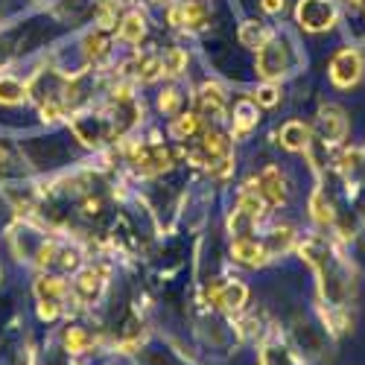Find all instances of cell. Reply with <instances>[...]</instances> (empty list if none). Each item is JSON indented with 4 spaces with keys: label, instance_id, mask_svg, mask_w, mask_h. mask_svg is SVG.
Here are the masks:
<instances>
[{
    "label": "cell",
    "instance_id": "6da1fadb",
    "mask_svg": "<svg viewBox=\"0 0 365 365\" xmlns=\"http://www.w3.org/2000/svg\"><path fill=\"white\" fill-rule=\"evenodd\" d=\"M301 254L307 257V263L318 272V278H322V292L330 304L342 307L345 304V298L351 292V272L348 266L342 263V257L333 251V246H327L325 240H307L301 246Z\"/></svg>",
    "mask_w": 365,
    "mask_h": 365
},
{
    "label": "cell",
    "instance_id": "277c9868",
    "mask_svg": "<svg viewBox=\"0 0 365 365\" xmlns=\"http://www.w3.org/2000/svg\"><path fill=\"white\" fill-rule=\"evenodd\" d=\"M295 15H298V24L310 32H325L336 24V9L330 0H301Z\"/></svg>",
    "mask_w": 365,
    "mask_h": 365
},
{
    "label": "cell",
    "instance_id": "8fae6325",
    "mask_svg": "<svg viewBox=\"0 0 365 365\" xmlns=\"http://www.w3.org/2000/svg\"><path fill=\"white\" fill-rule=\"evenodd\" d=\"M281 143L290 152H304L310 147V129L301 123V120H290V123L281 129Z\"/></svg>",
    "mask_w": 365,
    "mask_h": 365
},
{
    "label": "cell",
    "instance_id": "f546056e",
    "mask_svg": "<svg viewBox=\"0 0 365 365\" xmlns=\"http://www.w3.org/2000/svg\"><path fill=\"white\" fill-rule=\"evenodd\" d=\"M3 167H6V152L0 149V170H3Z\"/></svg>",
    "mask_w": 365,
    "mask_h": 365
},
{
    "label": "cell",
    "instance_id": "cb8c5ba5",
    "mask_svg": "<svg viewBox=\"0 0 365 365\" xmlns=\"http://www.w3.org/2000/svg\"><path fill=\"white\" fill-rule=\"evenodd\" d=\"M161 71H164V64H161V59H155V56H147V59L138 62V76L143 82H152Z\"/></svg>",
    "mask_w": 365,
    "mask_h": 365
},
{
    "label": "cell",
    "instance_id": "44dd1931",
    "mask_svg": "<svg viewBox=\"0 0 365 365\" xmlns=\"http://www.w3.org/2000/svg\"><path fill=\"white\" fill-rule=\"evenodd\" d=\"M310 207H313V216H316V223H322V225L333 223V211H330V205L325 202L322 190H316V193H313V199H310Z\"/></svg>",
    "mask_w": 365,
    "mask_h": 365
},
{
    "label": "cell",
    "instance_id": "f1b7e54d",
    "mask_svg": "<svg viewBox=\"0 0 365 365\" xmlns=\"http://www.w3.org/2000/svg\"><path fill=\"white\" fill-rule=\"evenodd\" d=\"M170 24H175V27H179V24H184V21H181V6L170 9Z\"/></svg>",
    "mask_w": 365,
    "mask_h": 365
},
{
    "label": "cell",
    "instance_id": "7c38bea8",
    "mask_svg": "<svg viewBox=\"0 0 365 365\" xmlns=\"http://www.w3.org/2000/svg\"><path fill=\"white\" fill-rule=\"evenodd\" d=\"M199 105H202L205 114L219 117V114L225 112V94H223V88L214 85V82L202 85V94H199Z\"/></svg>",
    "mask_w": 365,
    "mask_h": 365
},
{
    "label": "cell",
    "instance_id": "ba28073f",
    "mask_svg": "<svg viewBox=\"0 0 365 365\" xmlns=\"http://www.w3.org/2000/svg\"><path fill=\"white\" fill-rule=\"evenodd\" d=\"M257 190H260V196H263V202L266 205H284V199H286V193H284V175H281V170L278 167H266L260 173V179H257Z\"/></svg>",
    "mask_w": 365,
    "mask_h": 365
},
{
    "label": "cell",
    "instance_id": "4316f807",
    "mask_svg": "<svg viewBox=\"0 0 365 365\" xmlns=\"http://www.w3.org/2000/svg\"><path fill=\"white\" fill-rule=\"evenodd\" d=\"M275 103H278V91H275L272 85L260 88V91H257V105H275Z\"/></svg>",
    "mask_w": 365,
    "mask_h": 365
},
{
    "label": "cell",
    "instance_id": "83f0119b",
    "mask_svg": "<svg viewBox=\"0 0 365 365\" xmlns=\"http://www.w3.org/2000/svg\"><path fill=\"white\" fill-rule=\"evenodd\" d=\"M260 6L275 15V12H281V9H284V0H260Z\"/></svg>",
    "mask_w": 365,
    "mask_h": 365
},
{
    "label": "cell",
    "instance_id": "e0dca14e",
    "mask_svg": "<svg viewBox=\"0 0 365 365\" xmlns=\"http://www.w3.org/2000/svg\"><path fill=\"white\" fill-rule=\"evenodd\" d=\"M143 32H147V27H143V18L138 12H129L123 18V24H120V38L129 44H138L143 38Z\"/></svg>",
    "mask_w": 365,
    "mask_h": 365
},
{
    "label": "cell",
    "instance_id": "3957f363",
    "mask_svg": "<svg viewBox=\"0 0 365 365\" xmlns=\"http://www.w3.org/2000/svg\"><path fill=\"white\" fill-rule=\"evenodd\" d=\"M362 71H365L362 53L353 50V47L339 50L333 56V62H330V79H333V85H339V88H353L362 79Z\"/></svg>",
    "mask_w": 365,
    "mask_h": 365
},
{
    "label": "cell",
    "instance_id": "8992f818",
    "mask_svg": "<svg viewBox=\"0 0 365 365\" xmlns=\"http://www.w3.org/2000/svg\"><path fill=\"white\" fill-rule=\"evenodd\" d=\"M246 295L249 290L237 281L231 284H214L211 286V301L219 307V310H228V313H234V310H240L242 304H246Z\"/></svg>",
    "mask_w": 365,
    "mask_h": 365
},
{
    "label": "cell",
    "instance_id": "d4e9b609",
    "mask_svg": "<svg viewBox=\"0 0 365 365\" xmlns=\"http://www.w3.org/2000/svg\"><path fill=\"white\" fill-rule=\"evenodd\" d=\"M64 345H68V351H85V345H88V336L82 333L79 327H71L68 333H64Z\"/></svg>",
    "mask_w": 365,
    "mask_h": 365
},
{
    "label": "cell",
    "instance_id": "7a4b0ae2",
    "mask_svg": "<svg viewBox=\"0 0 365 365\" xmlns=\"http://www.w3.org/2000/svg\"><path fill=\"white\" fill-rule=\"evenodd\" d=\"M292 64V56H290V47H286L284 41L278 38H269L263 47L257 50V76H263V79H278V76H284L286 71H290Z\"/></svg>",
    "mask_w": 365,
    "mask_h": 365
},
{
    "label": "cell",
    "instance_id": "484cf974",
    "mask_svg": "<svg viewBox=\"0 0 365 365\" xmlns=\"http://www.w3.org/2000/svg\"><path fill=\"white\" fill-rule=\"evenodd\" d=\"M179 103H181V97H179V91H164L161 94V99H158V105H161V112H167V114H175L179 112Z\"/></svg>",
    "mask_w": 365,
    "mask_h": 365
},
{
    "label": "cell",
    "instance_id": "4dcf8cb0",
    "mask_svg": "<svg viewBox=\"0 0 365 365\" xmlns=\"http://www.w3.org/2000/svg\"><path fill=\"white\" fill-rule=\"evenodd\" d=\"M348 3H351V6H362V3H365V0H348Z\"/></svg>",
    "mask_w": 365,
    "mask_h": 365
},
{
    "label": "cell",
    "instance_id": "ac0fdd59",
    "mask_svg": "<svg viewBox=\"0 0 365 365\" xmlns=\"http://www.w3.org/2000/svg\"><path fill=\"white\" fill-rule=\"evenodd\" d=\"M85 56L91 62H99L103 56H108V38L103 32H94V36L85 38Z\"/></svg>",
    "mask_w": 365,
    "mask_h": 365
},
{
    "label": "cell",
    "instance_id": "9c48e42d",
    "mask_svg": "<svg viewBox=\"0 0 365 365\" xmlns=\"http://www.w3.org/2000/svg\"><path fill=\"white\" fill-rule=\"evenodd\" d=\"M105 275H108L105 266H91V269H85L79 275V281H76V292H79L82 301H94V298L99 295V290H103V284H105Z\"/></svg>",
    "mask_w": 365,
    "mask_h": 365
},
{
    "label": "cell",
    "instance_id": "30bf717a",
    "mask_svg": "<svg viewBox=\"0 0 365 365\" xmlns=\"http://www.w3.org/2000/svg\"><path fill=\"white\" fill-rule=\"evenodd\" d=\"M231 254H234L240 263H246V266H263V263H266V257H269V251L260 249L257 242L249 240V237L234 240V246H231Z\"/></svg>",
    "mask_w": 365,
    "mask_h": 365
},
{
    "label": "cell",
    "instance_id": "5bb4252c",
    "mask_svg": "<svg viewBox=\"0 0 365 365\" xmlns=\"http://www.w3.org/2000/svg\"><path fill=\"white\" fill-rule=\"evenodd\" d=\"M29 94V88L15 79V76H0V103H6V105H18V103H24Z\"/></svg>",
    "mask_w": 365,
    "mask_h": 365
},
{
    "label": "cell",
    "instance_id": "9a60e30c",
    "mask_svg": "<svg viewBox=\"0 0 365 365\" xmlns=\"http://www.w3.org/2000/svg\"><path fill=\"white\" fill-rule=\"evenodd\" d=\"M269 38H272V32L263 24H257V21H249V24H242V29H240L242 47H251V50H260Z\"/></svg>",
    "mask_w": 365,
    "mask_h": 365
},
{
    "label": "cell",
    "instance_id": "ffe728a7",
    "mask_svg": "<svg viewBox=\"0 0 365 365\" xmlns=\"http://www.w3.org/2000/svg\"><path fill=\"white\" fill-rule=\"evenodd\" d=\"M205 18H207L205 6H202V3H196V0H190V3H184V6H181V21H184L187 27H202V24H205Z\"/></svg>",
    "mask_w": 365,
    "mask_h": 365
},
{
    "label": "cell",
    "instance_id": "5b68a950",
    "mask_svg": "<svg viewBox=\"0 0 365 365\" xmlns=\"http://www.w3.org/2000/svg\"><path fill=\"white\" fill-rule=\"evenodd\" d=\"M135 164L143 173H164V170L173 167V155H170V149L152 143V147H138L135 149Z\"/></svg>",
    "mask_w": 365,
    "mask_h": 365
},
{
    "label": "cell",
    "instance_id": "603a6c76",
    "mask_svg": "<svg viewBox=\"0 0 365 365\" xmlns=\"http://www.w3.org/2000/svg\"><path fill=\"white\" fill-rule=\"evenodd\" d=\"M161 64H164V73H170V76H179L181 71H184V64H187V56L179 50V47H173L167 56L161 59Z\"/></svg>",
    "mask_w": 365,
    "mask_h": 365
},
{
    "label": "cell",
    "instance_id": "7402d4cb",
    "mask_svg": "<svg viewBox=\"0 0 365 365\" xmlns=\"http://www.w3.org/2000/svg\"><path fill=\"white\" fill-rule=\"evenodd\" d=\"M199 131V117L196 114H181V117H175V123H173V135L175 138H190Z\"/></svg>",
    "mask_w": 365,
    "mask_h": 365
},
{
    "label": "cell",
    "instance_id": "4fadbf2b",
    "mask_svg": "<svg viewBox=\"0 0 365 365\" xmlns=\"http://www.w3.org/2000/svg\"><path fill=\"white\" fill-rule=\"evenodd\" d=\"M257 126V103L251 99H240L237 103V117H234V138H242Z\"/></svg>",
    "mask_w": 365,
    "mask_h": 365
},
{
    "label": "cell",
    "instance_id": "52a82bcc",
    "mask_svg": "<svg viewBox=\"0 0 365 365\" xmlns=\"http://www.w3.org/2000/svg\"><path fill=\"white\" fill-rule=\"evenodd\" d=\"M318 126H322V135H325V140H330V143H339L342 138H345V131H348L345 112H342L339 105H325L322 112H318Z\"/></svg>",
    "mask_w": 365,
    "mask_h": 365
},
{
    "label": "cell",
    "instance_id": "2e32d148",
    "mask_svg": "<svg viewBox=\"0 0 365 365\" xmlns=\"http://www.w3.org/2000/svg\"><path fill=\"white\" fill-rule=\"evenodd\" d=\"M36 295H38V301H53V304H59L62 298L68 295V286H64L62 278H38Z\"/></svg>",
    "mask_w": 365,
    "mask_h": 365
},
{
    "label": "cell",
    "instance_id": "d6986e66",
    "mask_svg": "<svg viewBox=\"0 0 365 365\" xmlns=\"http://www.w3.org/2000/svg\"><path fill=\"white\" fill-rule=\"evenodd\" d=\"M260 365H292V357L286 348L278 345H266L260 351Z\"/></svg>",
    "mask_w": 365,
    "mask_h": 365
}]
</instances>
